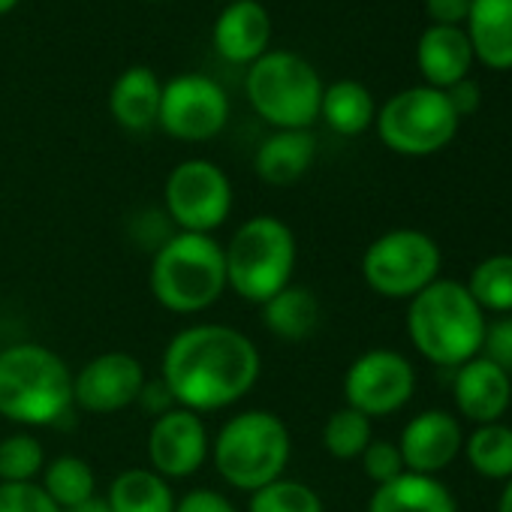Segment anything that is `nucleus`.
Wrapping results in <instances>:
<instances>
[{
	"label": "nucleus",
	"mask_w": 512,
	"mask_h": 512,
	"mask_svg": "<svg viewBox=\"0 0 512 512\" xmlns=\"http://www.w3.org/2000/svg\"><path fill=\"white\" fill-rule=\"evenodd\" d=\"M260 374V347L241 329L223 323H193L175 332L160 356V380L175 407L199 416L244 401Z\"/></svg>",
	"instance_id": "1"
},
{
	"label": "nucleus",
	"mask_w": 512,
	"mask_h": 512,
	"mask_svg": "<svg viewBox=\"0 0 512 512\" xmlns=\"http://www.w3.org/2000/svg\"><path fill=\"white\" fill-rule=\"evenodd\" d=\"M73 407V371L55 350L34 341L0 350V416L49 428L70 419Z\"/></svg>",
	"instance_id": "2"
},
{
	"label": "nucleus",
	"mask_w": 512,
	"mask_h": 512,
	"mask_svg": "<svg viewBox=\"0 0 512 512\" xmlns=\"http://www.w3.org/2000/svg\"><path fill=\"white\" fill-rule=\"evenodd\" d=\"M485 314L461 281L437 278L407 302V338L422 359L458 368L482 353Z\"/></svg>",
	"instance_id": "3"
},
{
	"label": "nucleus",
	"mask_w": 512,
	"mask_h": 512,
	"mask_svg": "<svg viewBox=\"0 0 512 512\" xmlns=\"http://www.w3.org/2000/svg\"><path fill=\"white\" fill-rule=\"evenodd\" d=\"M148 287L169 314H202L214 308L226 287L223 244L214 235L172 232L151 256Z\"/></svg>",
	"instance_id": "4"
},
{
	"label": "nucleus",
	"mask_w": 512,
	"mask_h": 512,
	"mask_svg": "<svg viewBox=\"0 0 512 512\" xmlns=\"http://www.w3.org/2000/svg\"><path fill=\"white\" fill-rule=\"evenodd\" d=\"M226 287L253 305H266L293 284L299 244L290 223L275 214L247 217L223 244Z\"/></svg>",
	"instance_id": "5"
},
{
	"label": "nucleus",
	"mask_w": 512,
	"mask_h": 512,
	"mask_svg": "<svg viewBox=\"0 0 512 512\" xmlns=\"http://www.w3.org/2000/svg\"><path fill=\"white\" fill-rule=\"evenodd\" d=\"M293 455L287 422L272 410H244L229 416L211 437V461L217 476L235 491H260L284 476Z\"/></svg>",
	"instance_id": "6"
},
{
	"label": "nucleus",
	"mask_w": 512,
	"mask_h": 512,
	"mask_svg": "<svg viewBox=\"0 0 512 512\" xmlns=\"http://www.w3.org/2000/svg\"><path fill=\"white\" fill-rule=\"evenodd\" d=\"M323 88L314 64L287 49H269L244 76L250 109L275 130H311L320 118Z\"/></svg>",
	"instance_id": "7"
},
{
	"label": "nucleus",
	"mask_w": 512,
	"mask_h": 512,
	"mask_svg": "<svg viewBox=\"0 0 512 512\" xmlns=\"http://www.w3.org/2000/svg\"><path fill=\"white\" fill-rule=\"evenodd\" d=\"M440 244L422 229H389L362 253V278L371 293L392 302H410L440 278Z\"/></svg>",
	"instance_id": "8"
},
{
	"label": "nucleus",
	"mask_w": 512,
	"mask_h": 512,
	"mask_svg": "<svg viewBox=\"0 0 512 512\" xmlns=\"http://www.w3.org/2000/svg\"><path fill=\"white\" fill-rule=\"evenodd\" d=\"M374 124L389 151L401 157H428L455 139L461 118L455 115L446 91L419 85L389 97L377 109Z\"/></svg>",
	"instance_id": "9"
},
{
	"label": "nucleus",
	"mask_w": 512,
	"mask_h": 512,
	"mask_svg": "<svg viewBox=\"0 0 512 512\" xmlns=\"http://www.w3.org/2000/svg\"><path fill=\"white\" fill-rule=\"evenodd\" d=\"M163 211L178 232L211 235L232 211V181L211 160H184L166 175Z\"/></svg>",
	"instance_id": "10"
},
{
	"label": "nucleus",
	"mask_w": 512,
	"mask_h": 512,
	"mask_svg": "<svg viewBox=\"0 0 512 512\" xmlns=\"http://www.w3.org/2000/svg\"><path fill=\"white\" fill-rule=\"evenodd\" d=\"M416 392V368L398 350H368L356 356L344 374V401L362 416L386 419L410 404Z\"/></svg>",
	"instance_id": "11"
},
{
	"label": "nucleus",
	"mask_w": 512,
	"mask_h": 512,
	"mask_svg": "<svg viewBox=\"0 0 512 512\" xmlns=\"http://www.w3.org/2000/svg\"><path fill=\"white\" fill-rule=\"evenodd\" d=\"M229 121L226 91L205 73H181L163 82L157 124L178 142H208Z\"/></svg>",
	"instance_id": "12"
},
{
	"label": "nucleus",
	"mask_w": 512,
	"mask_h": 512,
	"mask_svg": "<svg viewBox=\"0 0 512 512\" xmlns=\"http://www.w3.org/2000/svg\"><path fill=\"white\" fill-rule=\"evenodd\" d=\"M148 374L133 353L109 350L88 359L73 374V404L94 416H112L139 401Z\"/></svg>",
	"instance_id": "13"
},
{
	"label": "nucleus",
	"mask_w": 512,
	"mask_h": 512,
	"mask_svg": "<svg viewBox=\"0 0 512 512\" xmlns=\"http://www.w3.org/2000/svg\"><path fill=\"white\" fill-rule=\"evenodd\" d=\"M211 458V434L199 413L172 407L151 419L148 431V461L163 479H187L205 467Z\"/></svg>",
	"instance_id": "14"
},
{
	"label": "nucleus",
	"mask_w": 512,
	"mask_h": 512,
	"mask_svg": "<svg viewBox=\"0 0 512 512\" xmlns=\"http://www.w3.org/2000/svg\"><path fill=\"white\" fill-rule=\"evenodd\" d=\"M461 446H464V431L458 419L446 410L416 413L398 437L404 470L422 476H437L440 470H446L461 455Z\"/></svg>",
	"instance_id": "15"
},
{
	"label": "nucleus",
	"mask_w": 512,
	"mask_h": 512,
	"mask_svg": "<svg viewBox=\"0 0 512 512\" xmlns=\"http://www.w3.org/2000/svg\"><path fill=\"white\" fill-rule=\"evenodd\" d=\"M452 398L458 413L473 425L500 422L512 404V377L497 368L485 356H473L470 362L455 368Z\"/></svg>",
	"instance_id": "16"
},
{
	"label": "nucleus",
	"mask_w": 512,
	"mask_h": 512,
	"mask_svg": "<svg viewBox=\"0 0 512 512\" xmlns=\"http://www.w3.org/2000/svg\"><path fill=\"white\" fill-rule=\"evenodd\" d=\"M214 52L229 64H253L269 52L272 16L260 0H232L211 28Z\"/></svg>",
	"instance_id": "17"
},
{
	"label": "nucleus",
	"mask_w": 512,
	"mask_h": 512,
	"mask_svg": "<svg viewBox=\"0 0 512 512\" xmlns=\"http://www.w3.org/2000/svg\"><path fill=\"white\" fill-rule=\"evenodd\" d=\"M473 49L461 28H440L431 25L422 31L416 43V64L428 88L449 91L452 85L464 82L473 67Z\"/></svg>",
	"instance_id": "18"
},
{
	"label": "nucleus",
	"mask_w": 512,
	"mask_h": 512,
	"mask_svg": "<svg viewBox=\"0 0 512 512\" xmlns=\"http://www.w3.org/2000/svg\"><path fill=\"white\" fill-rule=\"evenodd\" d=\"M467 40L473 58L488 70H512V0H470Z\"/></svg>",
	"instance_id": "19"
},
{
	"label": "nucleus",
	"mask_w": 512,
	"mask_h": 512,
	"mask_svg": "<svg viewBox=\"0 0 512 512\" xmlns=\"http://www.w3.org/2000/svg\"><path fill=\"white\" fill-rule=\"evenodd\" d=\"M317 160V139L311 130H275L256 148V178L272 187H290L308 175Z\"/></svg>",
	"instance_id": "20"
},
{
	"label": "nucleus",
	"mask_w": 512,
	"mask_h": 512,
	"mask_svg": "<svg viewBox=\"0 0 512 512\" xmlns=\"http://www.w3.org/2000/svg\"><path fill=\"white\" fill-rule=\"evenodd\" d=\"M160 97H163V82L157 79V73L136 64L115 79L109 91V112L118 127L130 133H142L157 124Z\"/></svg>",
	"instance_id": "21"
},
{
	"label": "nucleus",
	"mask_w": 512,
	"mask_h": 512,
	"mask_svg": "<svg viewBox=\"0 0 512 512\" xmlns=\"http://www.w3.org/2000/svg\"><path fill=\"white\" fill-rule=\"evenodd\" d=\"M368 512H458V500L437 476L401 473L386 485H374Z\"/></svg>",
	"instance_id": "22"
},
{
	"label": "nucleus",
	"mask_w": 512,
	"mask_h": 512,
	"mask_svg": "<svg viewBox=\"0 0 512 512\" xmlns=\"http://www.w3.org/2000/svg\"><path fill=\"white\" fill-rule=\"evenodd\" d=\"M263 308V326L284 344H302L308 341L323 320L320 299L311 287L290 284L278 296H272Z\"/></svg>",
	"instance_id": "23"
},
{
	"label": "nucleus",
	"mask_w": 512,
	"mask_h": 512,
	"mask_svg": "<svg viewBox=\"0 0 512 512\" xmlns=\"http://www.w3.org/2000/svg\"><path fill=\"white\" fill-rule=\"evenodd\" d=\"M106 503L112 512H175L178 497L172 482L151 467H127L109 482Z\"/></svg>",
	"instance_id": "24"
},
{
	"label": "nucleus",
	"mask_w": 512,
	"mask_h": 512,
	"mask_svg": "<svg viewBox=\"0 0 512 512\" xmlns=\"http://www.w3.org/2000/svg\"><path fill=\"white\" fill-rule=\"evenodd\" d=\"M320 118L338 136H362L377 118V103L362 82L338 79V82L323 88Z\"/></svg>",
	"instance_id": "25"
},
{
	"label": "nucleus",
	"mask_w": 512,
	"mask_h": 512,
	"mask_svg": "<svg viewBox=\"0 0 512 512\" xmlns=\"http://www.w3.org/2000/svg\"><path fill=\"white\" fill-rule=\"evenodd\" d=\"M461 452L482 479H494V482L512 479V425L506 422L476 425L473 434L464 437Z\"/></svg>",
	"instance_id": "26"
},
{
	"label": "nucleus",
	"mask_w": 512,
	"mask_h": 512,
	"mask_svg": "<svg viewBox=\"0 0 512 512\" xmlns=\"http://www.w3.org/2000/svg\"><path fill=\"white\" fill-rule=\"evenodd\" d=\"M40 485L61 509H73V506L97 497V473H94V467L82 455H73V452L46 461Z\"/></svg>",
	"instance_id": "27"
},
{
	"label": "nucleus",
	"mask_w": 512,
	"mask_h": 512,
	"mask_svg": "<svg viewBox=\"0 0 512 512\" xmlns=\"http://www.w3.org/2000/svg\"><path fill=\"white\" fill-rule=\"evenodd\" d=\"M467 293L482 308V314L509 317L512 314V253L485 256L467 278Z\"/></svg>",
	"instance_id": "28"
},
{
	"label": "nucleus",
	"mask_w": 512,
	"mask_h": 512,
	"mask_svg": "<svg viewBox=\"0 0 512 512\" xmlns=\"http://www.w3.org/2000/svg\"><path fill=\"white\" fill-rule=\"evenodd\" d=\"M374 440V422L353 407L335 410L323 425V449L338 461H356Z\"/></svg>",
	"instance_id": "29"
},
{
	"label": "nucleus",
	"mask_w": 512,
	"mask_h": 512,
	"mask_svg": "<svg viewBox=\"0 0 512 512\" xmlns=\"http://www.w3.org/2000/svg\"><path fill=\"white\" fill-rule=\"evenodd\" d=\"M247 512H326V506L308 482L281 476L250 494Z\"/></svg>",
	"instance_id": "30"
},
{
	"label": "nucleus",
	"mask_w": 512,
	"mask_h": 512,
	"mask_svg": "<svg viewBox=\"0 0 512 512\" xmlns=\"http://www.w3.org/2000/svg\"><path fill=\"white\" fill-rule=\"evenodd\" d=\"M46 470V446L31 431L0 440V482H37Z\"/></svg>",
	"instance_id": "31"
},
{
	"label": "nucleus",
	"mask_w": 512,
	"mask_h": 512,
	"mask_svg": "<svg viewBox=\"0 0 512 512\" xmlns=\"http://www.w3.org/2000/svg\"><path fill=\"white\" fill-rule=\"evenodd\" d=\"M0 512H64L40 482H0Z\"/></svg>",
	"instance_id": "32"
},
{
	"label": "nucleus",
	"mask_w": 512,
	"mask_h": 512,
	"mask_svg": "<svg viewBox=\"0 0 512 512\" xmlns=\"http://www.w3.org/2000/svg\"><path fill=\"white\" fill-rule=\"evenodd\" d=\"M362 470L374 485H386L392 479H398L404 473V458L398 443L392 440H371L368 449L362 452Z\"/></svg>",
	"instance_id": "33"
},
{
	"label": "nucleus",
	"mask_w": 512,
	"mask_h": 512,
	"mask_svg": "<svg viewBox=\"0 0 512 512\" xmlns=\"http://www.w3.org/2000/svg\"><path fill=\"white\" fill-rule=\"evenodd\" d=\"M485 359H491L497 368H503L512 377V314L509 317H497L485 326V338H482V353Z\"/></svg>",
	"instance_id": "34"
},
{
	"label": "nucleus",
	"mask_w": 512,
	"mask_h": 512,
	"mask_svg": "<svg viewBox=\"0 0 512 512\" xmlns=\"http://www.w3.org/2000/svg\"><path fill=\"white\" fill-rule=\"evenodd\" d=\"M175 512H238V506L214 488H193L178 497Z\"/></svg>",
	"instance_id": "35"
},
{
	"label": "nucleus",
	"mask_w": 512,
	"mask_h": 512,
	"mask_svg": "<svg viewBox=\"0 0 512 512\" xmlns=\"http://www.w3.org/2000/svg\"><path fill=\"white\" fill-rule=\"evenodd\" d=\"M425 13H428L431 25L461 28L470 13V0H425Z\"/></svg>",
	"instance_id": "36"
},
{
	"label": "nucleus",
	"mask_w": 512,
	"mask_h": 512,
	"mask_svg": "<svg viewBox=\"0 0 512 512\" xmlns=\"http://www.w3.org/2000/svg\"><path fill=\"white\" fill-rule=\"evenodd\" d=\"M136 404H142L145 416H151V419H157V416H163L166 410L175 407V401H172V395H169V389L163 386L160 377L145 383V389L139 392V401H136Z\"/></svg>",
	"instance_id": "37"
},
{
	"label": "nucleus",
	"mask_w": 512,
	"mask_h": 512,
	"mask_svg": "<svg viewBox=\"0 0 512 512\" xmlns=\"http://www.w3.org/2000/svg\"><path fill=\"white\" fill-rule=\"evenodd\" d=\"M446 97H449V103H452V109H455V115H458V118L473 115V112L479 109V85H476V82H470V79H464V82L452 85V88L446 91Z\"/></svg>",
	"instance_id": "38"
},
{
	"label": "nucleus",
	"mask_w": 512,
	"mask_h": 512,
	"mask_svg": "<svg viewBox=\"0 0 512 512\" xmlns=\"http://www.w3.org/2000/svg\"><path fill=\"white\" fill-rule=\"evenodd\" d=\"M64 512H112V509H109L106 497H91V500H85V503H79L73 509H64Z\"/></svg>",
	"instance_id": "39"
},
{
	"label": "nucleus",
	"mask_w": 512,
	"mask_h": 512,
	"mask_svg": "<svg viewBox=\"0 0 512 512\" xmlns=\"http://www.w3.org/2000/svg\"><path fill=\"white\" fill-rule=\"evenodd\" d=\"M497 512H512V479L503 482V491L497 497Z\"/></svg>",
	"instance_id": "40"
},
{
	"label": "nucleus",
	"mask_w": 512,
	"mask_h": 512,
	"mask_svg": "<svg viewBox=\"0 0 512 512\" xmlns=\"http://www.w3.org/2000/svg\"><path fill=\"white\" fill-rule=\"evenodd\" d=\"M19 7V0H0V16H7Z\"/></svg>",
	"instance_id": "41"
},
{
	"label": "nucleus",
	"mask_w": 512,
	"mask_h": 512,
	"mask_svg": "<svg viewBox=\"0 0 512 512\" xmlns=\"http://www.w3.org/2000/svg\"><path fill=\"white\" fill-rule=\"evenodd\" d=\"M223 4H232V0H223Z\"/></svg>",
	"instance_id": "42"
}]
</instances>
